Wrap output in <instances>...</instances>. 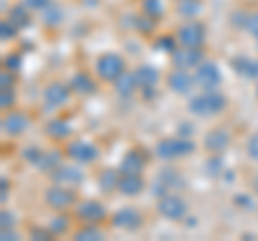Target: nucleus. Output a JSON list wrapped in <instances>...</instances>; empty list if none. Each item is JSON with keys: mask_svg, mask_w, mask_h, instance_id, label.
Wrapping results in <instances>:
<instances>
[{"mask_svg": "<svg viewBox=\"0 0 258 241\" xmlns=\"http://www.w3.org/2000/svg\"><path fill=\"white\" fill-rule=\"evenodd\" d=\"M226 97L220 95L217 91H205L203 95H196V97L189 99V112L194 116H215L220 112L226 110Z\"/></svg>", "mask_w": 258, "mask_h": 241, "instance_id": "nucleus-1", "label": "nucleus"}, {"mask_svg": "<svg viewBox=\"0 0 258 241\" xmlns=\"http://www.w3.org/2000/svg\"><path fill=\"white\" fill-rule=\"evenodd\" d=\"M196 151V144L191 138H183V136H176V138H164L157 142L155 147V155L159 159H166V162H172V159L179 157H187Z\"/></svg>", "mask_w": 258, "mask_h": 241, "instance_id": "nucleus-2", "label": "nucleus"}, {"mask_svg": "<svg viewBox=\"0 0 258 241\" xmlns=\"http://www.w3.org/2000/svg\"><path fill=\"white\" fill-rule=\"evenodd\" d=\"M97 76L101 80H106V82H116V80L125 74V61L120 58L118 54H101L99 58H97Z\"/></svg>", "mask_w": 258, "mask_h": 241, "instance_id": "nucleus-3", "label": "nucleus"}, {"mask_svg": "<svg viewBox=\"0 0 258 241\" xmlns=\"http://www.w3.org/2000/svg\"><path fill=\"white\" fill-rule=\"evenodd\" d=\"M196 86H200L203 91H217V86L222 84V71L215 63H200L196 67Z\"/></svg>", "mask_w": 258, "mask_h": 241, "instance_id": "nucleus-4", "label": "nucleus"}, {"mask_svg": "<svg viewBox=\"0 0 258 241\" xmlns=\"http://www.w3.org/2000/svg\"><path fill=\"white\" fill-rule=\"evenodd\" d=\"M157 211L168 220H183L187 213V203L176 194H166L157 198Z\"/></svg>", "mask_w": 258, "mask_h": 241, "instance_id": "nucleus-5", "label": "nucleus"}, {"mask_svg": "<svg viewBox=\"0 0 258 241\" xmlns=\"http://www.w3.org/2000/svg\"><path fill=\"white\" fill-rule=\"evenodd\" d=\"M172 56V65L176 69H196L200 63H205V54L200 47H187V45H183V47H176V50L170 54Z\"/></svg>", "mask_w": 258, "mask_h": 241, "instance_id": "nucleus-6", "label": "nucleus"}, {"mask_svg": "<svg viewBox=\"0 0 258 241\" xmlns=\"http://www.w3.org/2000/svg\"><path fill=\"white\" fill-rule=\"evenodd\" d=\"M76 198H78L76 192L69 190L67 186H60V183H56V186H52L45 192V203L52 209H67L71 205H76Z\"/></svg>", "mask_w": 258, "mask_h": 241, "instance_id": "nucleus-7", "label": "nucleus"}, {"mask_svg": "<svg viewBox=\"0 0 258 241\" xmlns=\"http://www.w3.org/2000/svg\"><path fill=\"white\" fill-rule=\"evenodd\" d=\"M69 97H71V86L62 82H52L43 93V106L45 110H56L64 106L69 101Z\"/></svg>", "mask_w": 258, "mask_h": 241, "instance_id": "nucleus-8", "label": "nucleus"}, {"mask_svg": "<svg viewBox=\"0 0 258 241\" xmlns=\"http://www.w3.org/2000/svg\"><path fill=\"white\" fill-rule=\"evenodd\" d=\"M176 39L181 41V45L187 47H200L205 43V26L200 22H187L176 30Z\"/></svg>", "mask_w": 258, "mask_h": 241, "instance_id": "nucleus-9", "label": "nucleus"}, {"mask_svg": "<svg viewBox=\"0 0 258 241\" xmlns=\"http://www.w3.org/2000/svg\"><path fill=\"white\" fill-rule=\"evenodd\" d=\"M168 86H170V91L176 93V95H189L194 91V86H196V78H194L187 69H174L168 74L166 78Z\"/></svg>", "mask_w": 258, "mask_h": 241, "instance_id": "nucleus-10", "label": "nucleus"}, {"mask_svg": "<svg viewBox=\"0 0 258 241\" xmlns=\"http://www.w3.org/2000/svg\"><path fill=\"white\" fill-rule=\"evenodd\" d=\"M112 224H114L116 228H123V230L134 232V230H138L142 226V215H140L138 209L123 207V209H118V211L112 215Z\"/></svg>", "mask_w": 258, "mask_h": 241, "instance_id": "nucleus-11", "label": "nucleus"}, {"mask_svg": "<svg viewBox=\"0 0 258 241\" xmlns=\"http://www.w3.org/2000/svg\"><path fill=\"white\" fill-rule=\"evenodd\" d=\"M67 155L74 159L78 164H91L99 157V149L91 142H84V140H76L67 147Z\"/></svg>", "mask_w": 258, "mask_h": 241, "instance_id": "nucleus-12", "label": "nucleus"}, {"mask_svg": "<svg viewBox=\"0 0 258 241\" xmlns=\"http://www.w3.org/2000/svg\"><path fill=\"white\" fill-rule=\"evenodd\" d=\"M76 215L88 224H95L106 218L108 211H106V205H101L99 200H84V203H80L76 207Z\"/></svg>", "mask_w": 258, "mask_h": 241, "instance_id": "nucleus-13", "label": "nucleus"}, {"mask_svg": "<svg viewBox=\"0 0 258 241\" xmlns=\"http://www.w3.org/2000/svg\"><path fill=\"white\" fill-rule=\"evenodd\" d=\"M144 164H147V157H144L142 151L132 149V151H127L123 159H120L118 170H120V174H142Z\"/></svg>", "mask_w": 258, "mask_h": 241, "instance_id": "nucleus-14", "label": "nucleus"}, {"mask_svg": "<svg viewBox=\"0 0 258 241\" xmlns=\"http://www.w3.org/2000/svg\"><path fill=\"white\" fill-rule=\"evenodd\" d=\"M50 174H52V179L56 183H60V186H80V183L84 181V172L80 170V168H76V166H62L60 164Z\"/></svg>", "mask_w": 258, "mask_h": 241, "instance_id": "nucleus-15", "label": "nucleus"}, {"mask_svg": "<svg viewBox=\"0 0 258 241\" xmlns=\"http://www.w3.org/2000/svg\"><path fill=\"white\" fill-rule=\"evenodd\" d=\"M28 116L22 114V112H11L3 118V132L9 134V136H20L28 130Z\"/></svg>", "mask_w": 258, "mask_h": 241, "instance_id": "nucleus-16", "label": "nucleus"}, {"mask_svg": "<svg viewBox=\"0 0 258 241\" xmlns=\"http://www.w3.org/2000/svg\"><path fill=\"white\" fill-rule=\"evenodd\" d=\"M230 67L235 69V74H239L245 80L258 78V61H252L249 56H235V58L230 61Z\"/></svg>", "mask_w": 258, "mask_h": 241, "instance_id": "nucleus-17", "label": "nucleus"}, {"mask_svg": "<svg viewBox=\"0 0 258 241\" xmlns=\"http://www.w3.org/2000/svg\"><path fill=\"white\" fill-rule=\"evenodd\" d=\"M230 144V134L226 130H211L205 136V149L211 153H222Z\"/></svg>", "mask_w": 258, "mask_h": 241, "instance_id": "nucleus-18", "label": "nucleus"}, {"mask_svg": "<svg viewBox=\"0 0 258 241\" xmlns=\"http://www.w3.org/2000/svg\"><path fill=\"white\" fill-rule=\"evenodd\" d=\"M142 190H144V181L140 174H120L118 192L123 196H138Z\"/></svg>", "mask_w": 258, "mask_h": 241, "instance_id": "nucleus-19", "label": "nucleus"}, {"mask_svg": "<svg viewBox=\"0 0 258 241\" xmlns=\"http://www.w3.org/2000/svg\"><path fill=\"white\" fill-rule=\"evenodd\" d=\"M157 181L164 183L168 190H183L185 188V179L181 176V172L176 170V168L168 166V168H161L157 172Z\"/></svg>", "mask_w": 258, "mask_h": 241, "instance_id": "nucleus-20", "label": "nucleus"}, {"mask_svg": "<svg viewBox=\"0 0 258 241\" xmlns=\"http://www.w3.org/2000/svg\"><path fill=\"white\" fill-rule=\"evenodd\" d=\"M69 86H71V91L74 93H78V95H93L95 91H97V84H95V80L88 76V74H76L74 78H71V82H69Z\"/></svg>", "mask_w": 258, "mask_h": 241, "instance_id": "nucleus-21", "label": "nucleus"}, {"mask_svg": "<svg viewBox=\"0 0 258 241\" xmlns=\"http://www.w3.org/2000/svg\"><path fill=\"white\" fill-rule=\"evenodd\" d=\"M136 80H138V86L140 88H151V86H157L159 82V71L153 67V65H140L138 69L134 71Z\"/></svg>", "mask_w": 258, "mask_h": 241, "instance_id": "nucleus-22", "label": "nucleus"}, {"mask_svg": "<svg viewBox=\"0 0 258 241\" xmlns=\"http://www.w3.org/2000/svg\"><path fill=\"white\" fill-rule=\"evenodd\" d=\"M112 84H114L116 93L120 95V97H125V99L132 97V95L136 93V88H140L138 80H136V74H127V71L116 80V82H112Z\"/></svg>", "mask_w": 258, "mask_h": 241, "instance_id": "nucleus-23", "label": "nucleus"}, {"mask_svg": "<svg viewBox=\"0 0 258 241\" xmlns=\"http://www.w3.org/2000/svg\"><path fill=\"white\" fill-rule=\"evenodd\" d=\"M118 181H120V170L114 168H106L99 174V190L103 194H112L114 190H118Z\"/></svg>", "mask_w": 258, "mask_h": 241, "instance_id": "nucleus-24", "label": "nucleus"}, {"mask_svg": "<svg viewBox=\"0 0 258 241\" xmlns=\"http://www.w3.org/2000/svg\"><path fill=\"white\" fill-rule=\"evenodd\" d=\"M45 134L54 140H62L71 134V125H69V120H64V118H52V120H47V125H45Z\"/></svg>", "mask_w": 258, "mask_h": 241, "instance_id": "nucleus-25", "label": "nucleus"}, {"mask_svg": "<svg viewBox=\"0 0 258 241\" xmlns=\"http://www.w3.org/2000/svg\"><path fill=\"white\" fill-rule=\"evenodd\" d=\"M35 166L41 172H54L60 166V151H43V155L39 157V162Z\"/></svg>", "mask_w": 258, "mask_h": 241, "instance_id": "nucleus-26", "label": "nucleus"}, {"mask_svg": "<svg viewBox=\"0 0 258 241\" xmlns=\"http://www.w3.org/2000/svg\"><path fill=\"white\" fill-rule=\"evenodd\" d=\"M28 11H30V9H28V7L24 5V3H22V5H15L13 9L9 11V22H11L18 30H20V28H26L28 24H30V13H28Z\"/></svg>", "mask_w": 258, "mask_h": 241, "instance_id": "nucleus-27", "label": "nucleus"}, {"mask_svg": "<svg viewBox=\"0 0 258 241\" xmlns=\"http://www.w3.org/2000/svg\"><path fill=\"white\" fill-rule=\"evenodd\" d=\"M203 9V5H200V0H179V5H176V11H179L181 18H187V20H194L196 15L200 13Z\"/></svg>", "mask_w": 258, "mask_h": 241, "instance_id": "nucleus-28", "label": "nucleus"}, {"mask_svg": "<svg viewBox=\"0 0 258 241\" xmlns=\"http://www.w3.org/2000/svg\"><path fill=\"white\" fill-rule=\"evenodd\" d=\"M62 18H64V11L54 3L47 7V9L41 11V20H43L45 26H58V24L62 22Z\"/></svg>", "mask_w": 258, "mask_h": 241, "instance_id": "nucleus-29", "label": "nucleus"}, {"mask_svg": "<svg viewBox=\"0 0 258 241\" xmlns=\"http://www.w3.org/2000/svg\"><path fill=\"white\" fill-rule=\"evenodd\" d=\"M76 239L78 241H101L103 239V232L95 226V224H88V226L80 228L76 232Z\"/></svg>", "mask_w": 258, "mask_h": 241, "instance_id": "nucleus-30", "label": "nucleus"}, {"mask_svg": "<svg viewBox=\"0 0 258 241\" xmlns=\"http://www.w3.org/2000/svg\"><path fill=\"white\" fill-rule=\"evenodd\" d=\"M142 11L153 20H159L164 15V3L161 0H142Z\"/></svg>", "mask_w": 258, "mask_h": 241, "instance_id": "nucleus-31", "label": "nucleus"}, {"mask_svg": "<svg viewBox=\"0 0 258 241\" xmlns=\"http://www.w3.org/2000/svg\"><path fill=\"white\" fill-rule=\"evenodd\" d=\"M155 52H166V54H172L176 50V41H174V37H159L157 41H155Z\"/></svg>", "mask_w": 258, "mask_h": 241, "instance_id": "nucleus-32", "label": "nucleus"}, {"mask_svg": "<svg viewBox=\"0 0 258 241\" xmlns=\"http://www.w3.org/2000/svg\"><path fill=\"white\" fill-rule=\"evenodd\" d=\"M207 170H209V174H211V176H217V174L224 172V159H222L220 153L211 155V159L207 162Z\"/></svg>", "mask_w": 258, "mask_h": 241, "instance_id": "nucleus-33", "label": "nucleus"}, {"mask_svg": "<svg viewBox=\"0 0 258 241\" xmlns=\"http://www.w3.org/2000/svg\"><path fill=\"white\" fill-rule=\"evenodd\" d=\"M69 228V218L67 215H56V218L50 222V230L54 235H62V232H67Z\"/></svg>", "mask_w": 258, "mask_h": 241, "instance_id": "nucleus-34", "label": "nucleus"}, {"mask_svg": "<svg viewBox=\"0 0 258 241\" xmlns=\"http://www.w3.org/2000/svg\"><path fill=\"white\" fill-rule=\"evenodd\" d=\"M245 151H247V157L258 162V132L254 136H249V140L245 144Z\"/></svg>", "mask_w": 258, "mask_h": 241, "instance_id": "nucleus-35", "label": "nucleus"}, {"mask_svg": "<svg viewBox=\"0 0 258 241\" xmlns=\"http://www.w3.org/2000/svg\"><path fill=\"white\" fill-rule=\"evenodd\" d=\"M15 35H18V28H15L9 20H5L3 24H0V39H3V41H7V39H13Z\"/></svg>", "mask_w": 258, "mask_h": 241, "instance_id": "nucleus-36", "label": "nucleus"}, {"mask_svg": "<svg viewBox=\"0 0 258 241\" xmlns=\"http://www.w3.org/2000/svg\"><path fill=\"white\" fill-rule=\"evenodd\" d=\"M41 155H43V149H39V147H28V149H24V153H22V157L30 164H37Z\"/></svg>", "mask_w": 258, "mask_h": 241, "instance_id": "nucleus-37", "label": "nucleus"}, {"mask_svg": "<svg viewBox=\"0 0 258 241\" xmlns=\"http://www.w3.org/2000/svg\"><path fill=\"white\" fill-rule=\"evenodd\" d=\"M245 30L252 37L258 39V13H249L247 15V22H245Z\"/></svg>", "mask_w": 258, "mask_h": 241, "instance_id": "nucleus-38", "label": "nucleus"}, {"mask_svg": "<svg viewBox=\"0 0 258 241\" xmlns=\"http://www.w3.org/2000/svg\"><path fill=\"white\" fill-rule=\"evenodd\" d=\"M13 91L11 88H3V91H0V108L3 110H7V108H11L13 106Z\"/></svg>", "mask_w": 258, "mask_h": 241, "instance_id": "nucleus-39", "label": "nucleus"}, {"mask_svg": "<svg viewBox=\"0 0 258 241\" xmlns=\"http://www.w3.org/2000/svg\"><path fill=\"white\" fill-rule=\"evenodd\" d=\"M22 3L32 11H43V9H47V7L52 5V0H22Z\"/></svg>", "mask_w": 258, "mask_h": 241, "instance_id": "nucleus-40", "label": "nucleus"}, {"mask_svg": "<svg viewBox=\"0 0 258 241\" xmlns=\"http://www.w3.org/2000/svg\"><path fill=\"white\" fill-rule=\"evenodd\" d=\"M232 203H235L237 207H241V209H254V200L247 194H237L235 198H232Z\"/></svg>", "mask_w": 258, "mask_h": 241, "instance_id": "nucleus-41", "label": "nucleus"}, {"mask_svg": "<svg viewBox=\"0 0 258 241\" xmlns=\"http://www.w3.org/2000/svg\"><path fill=\"white\" fill-rule=\"evenodd\" d=\"M0 226L3 228H13L15 226V215L11 211H7V209H3V213H0Z\"/></svg>", "mask_w": 258, "mask_h": 241, "instance_id": "nucleus-42", "label": "nucleus"}, {"mask_svg": "<svg viewBox=\"0 0 258 241\" xmlns=\"http://www.w3.org/2000/svg\"><path fill=\"white\" fill-rule=\"evenodd\" d=\"M5 65L9 67V69H13V71H18V69L22 67V56H20V54H11V56H7V58H5Z\"/></svg>", "mask_w": 258, "mask_h": 241, "instance_id": "nucleus-43", "label": "nucleus"}, {"mask_svg": "<svg viewBox=\"0 0 258 241\" xmlns=\"http://www.w3.org/2000/svg\"><path fill=\"white\" fill-rule=\"evenodd\" d=\"M247 15H249V13H243V11H237V13H232V18H230V22H232V24H235V26H237V28H245Z\"/></svg>", "mask_w": 258, "mask_h": 241, "instance_id": "nucleus-44", "label": "nucleus"}, {"mask_svg": "<svg viewBox=\"0 0 258 241\" xmlns=\"http://www.w3.org/2000/svg\"><path fill=\"white\" fill-rule=\"evenodd\" d=\"M50 235H52V230H43V228H32L30 230V237L32 239H39V241H45V239H50Z\"/></svg>", "mask_w": 258, "mask_h": 241, "instance_id": "nucleus-45", "label": "nucleus"}, {"mask_svg": "<svg viewBox=\"0 0 258 241\" xmlns=\"http://www.w3.org/2000/svg\"><path fill=\"white\" fill-rule=\"evenodd\" d=\"M176 132H179V136H183V138H189V136L194 134V125L191 123H181L179 127H176Z\"/></svg>", "mask_w": 258, "mask_h": 241, "instance_id": "nucleus-46", "label": "nucleus"}, {"mask_svg": "<svg viewBox=\"0 0 258 241\" xmlns=\"http://www.w3.org/2000/svg\"><path fill=\"white\" fill-rule=\"evenodd\" d=\"M0 237H3V241H15V239H20V235H18V232H15L13 228H3Z\"/></svg>", "mask_w": 258, "mask_h": 241, "instance_id": "nucleus-47", "label": "nucleus"}, {"mask_svg": "<svg viewBox=\"0 0 258 241\" xmlns=\"http://www.w3.org/2000/svg\"><path fill=\"white\" fill-rule=\"evenodd\" d=\"M7 198H9V181L3 179V181H0V200L7 203Z\"/></svg>", "mask_w": 258, "mask_h": 241, "instance_id": "nucleus-48", "label": "nucleus"}, {"mask_svg": "<svg viewBox=\"0 0 258 241\" xmlns=\"http://www.w3.org/2000/svg\"><path fill=\"white\" fill-rule=\"evenodd\" d=\"M0 82H3V88H11L13 86V78L7 74V71H3V76H0Z\"/></svg>", "mask_w": 258, "mask_h": 241, "instance_id": "nucleus-49", "label": "nucleus"}, {"mask_svg": "<svg viewBox=\"0 0 258 241\" xmlns=\"http://www.w3.org/2000/svg\"><path fill=\"white\" fill-rule=\"evenodd\" d=\"M252 188H254V192H256V194H258V174L254 176V181H252Z\"/></svg>", "mask_w": 258, "mask_h": 241, "instance_id": "nucleus-50", "label": "nucleus"}, {"mask_svg": "<svg viewBox=\"0 0 258 241\" xmlns=\"http://www.w3.org/2000/svg\"><path fill=\"white\" fill-rule=\"evenodd\" d=\"M256 93H258V91H256Z\"/></svg>", "mask_w": 258, "mask_h": 241, "instance_id": "nucleus-51", "label": "nucleus"}]
</instances>
